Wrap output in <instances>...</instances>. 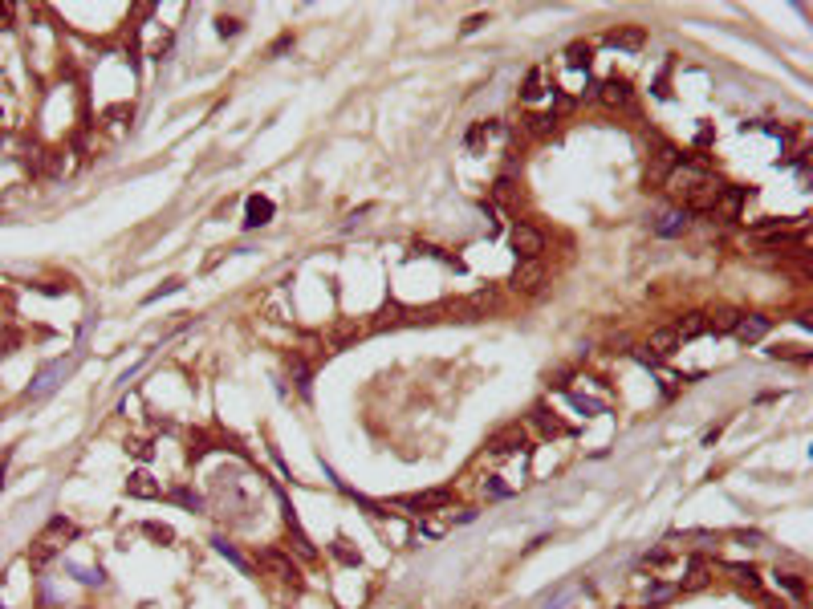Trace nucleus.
<instances>
[{
    "label": "nucleus",
    "mask_w": 813,
    "mask_h": 609,
    "mask_svg": "<svg viewBox=\"0 0 813 609\" xmlns=\"http://www.w3.org/2000/svg\"><path fill=\"white\" fill-rule=\"evenodd\" d=\"M508 284H512L517 293H541V284H545V264H541V260H517Z\"/></svg>",
    "instance_id": "nucleus-3"
},
{
    "label": "nucleus",
    "mask_w": 813,
    "mask_h": 609,
    "mask_svg": "<svg viewBox=\"0 0 813 609\" xmlns=\"http://www.w3.org/2000/svg\"><path fill=\"white\" fill-rule=\"evenodd\" d=\"M586 65H590V45L577 41V45L565 49V70H586Z\"/></svg>",
    "instance_id": "nucleus-21"
},
{
    "label": "nucleus",
    "mask_w": 813,
    "mask_h": 609,
    "mask_svg": "<svg viewBox=\"0 0 813 609\" xmlns=\"http://www.w3.org/2000/svg\"><path fill=\"white\" fill-rule=\"evenodd\" d=\"M732 333H736V341H740V346H757V341L768 333V317H761V313H748V317H744V313H740V321H736Z\"/></svg>",
    "instance_id": "nucleus-6"
},
{
    "label": "nucleus",
    "mask_w": 813,
    "mask_h": 609,
    "mask_svg": "<svg viewBox=\"0 0 813 609\" xmlns=\"http://www.w3.org/2000/svg\"><path fill=\"white\" fill-rule=\"evenodd\" d=\"M175 500H179L183 508H195V512L204 508V500H199V495H192V492H175Z\"/></svg>",
    "instance_id": "nucleus-28"
},
{
    "label": "nucleus",
    "mask_w": 813,
    "mask_h": 609,
    "mask_svg": "<svg viewBox=\"0 0 813 609\" xmlns=\"http://www.w3.org/2000/svg\"><path fill=\"white\" fill-rule=\"evenodd\" d=\"M289 548H297V557H305V561H313V557H317V548H313L310 537L297 528V520H293V516H289Z\"/></svg>",
    "instance_id": "nucleus-17"
},
{
    "label": "nucleus",
    "mask_w": 813,
    "mask_h": 609,
    "mask_svg": "<svg viewBox=\"0 0 813 609\" xmlns=\"http://www.w3.org/2000/svg\"><path fill=\"white\" fill-rule=\"evenodd\" d=\"M512 492V488H504L501 475H492V479H484V495H492V500H504V495Z\"/></svg>",
    "instance_id": "nucleus-26"
},
{
    "label": "nucleus",
    "mask_w": 813,
    "mask_h": 609,
    "mask_svg": "<svg viewBox=\"0 0 813 609\" xmlns=\"http://www.w3.org/2000/svg\"><path fill=\"white\" fill-rule=\"evenodd\" d=\"M667 187L675 191V195H683V203L687 208H695V211H708V208H716V199H720V179L708 171V167H699V163H679L675 171L667 175Z\"/></svg>",
    "instance_id": "nucleus-1"
},
{
    "label": "nucleus",
    "mask_w": 813,
    "mask_h": 609,
    "mask_svg": "<svg viewBox=\"0 0 813 609\" xmlns=\"http://www.w3.org/2000/svg\"><path fill=\"white\" fill-rule=\"evenodd\" d=\"M777 585H785L793 597H801V593H805V581H801V577H793V573H781V577H777Z\"/></svg>",
    "instance_id": "nucleus-27"
},
{
    "label": "nucleus",
    "mask_w": 813,
    "mask_h": 609,
    "mask_svg": "<svg viewBox=\"0 0 813 609\" xmlns=\"http://www.w3.org/2000/svg\"><path fill=\"white\" fill-rule=\"evenodd\" d=\"M594 94H598L602 102L610 106V110H630V106H635V90H630L626 82H618V77H614V82H602V86H594Z\"/></svg>",
    "instance_id": "nucleus-5"
},
{
    "label": "nucleus",
    "mask_w": 813,
    "mask_h": 609,
    "mask_svg": "<svg viewBox=\"0 0 813 609\" xmlns=\"http://www.w3.org/2000/svg\"><path fill=\"white\" fill-rule=\"evenodd\" d=\"M73 537H77V524L66 520V516H53L45 528H41V537L33 540V548H29V564H33V569H41V564H45L49 557H53L66 540H73Z\"/></svg>",
    "instance_id": "nucleus-2"
},
{
    "label": "nucleus",
    "mask_w": 813,
    "mask_h": 609,
    "mask_svg": "<svg viewBox=\"0 0 813 609\" xmlns=\"http://www.w3.org/2000/svg\"><path fill=\"white\" fill-rule=\"evenodd\" d=\"M687 232V211H667L659 224H655V236H663V240H671V236H683Z\"/></svg>",
    "instance_id": "nucleus-15"
},
{
    "label": "nucleus",
    "mask_w": 813,
    "mask_h": 609,
    "mask_svg": "<svg viewBox=\"0 0 813 609\" xmlns=\"http://www.w3.org/2000/svg\"><path fill=\"white\" fill-rule=\"evenodd\" d=\"M236 33H240V21H228V17L220 21V37H236Z\"/></svg>",
    "instance_id": "nucleus-30"
},
{
    "label": "nucleus",
    "mask_w": 813,
    "mask_h": 609,
    "mask_svg": "<svg viewBox=\"0 0 813 609\" xmlns=\"http://www.w3.org/2000/svg\"><path fill=\"white\" fill-rule=\"evenodd\" d=\"M66 370H70L66 362H53V366H45V370L37 374V382L29 386V399H45V394H53V390H57V382L66 378Z\"/></svg>",
    "instance_id": "nucleus-7"
},
{
    "label": "nucleus",
    "mask_w": 813,
    "mask_h": 609,
    "mask_svg": "<svg viewBox=\"0 0 813 609\" xmlns=\"http://www.w3.org/2000/svg\"><path fill=\"white\" fill-rule=\"evenodd\" d=\"M708 317V333H732L736 329V321H740V313L736 309H712V313H704Z\"/></svg>",
    "instance_id": "nucleus-13"
},
{
    "label": "nucleus",
    "mask_w": 813,
    "mask_h": 609,
    "mask_svg": "<svg viewBox=\"0 0 813 609\" xmlns=\"http://www.w3.org/2000/svg\"><path fill=\"white\" fill-rule=\"evenodd\" d=\"M728 573L740 581V585H748V589H761V581H757V573L752 569H744V564H728Z\"/></svg>",
    "instance_id": "nucleus-24"
},
{
    "label": "nucleus",
    "mask_w": 813,
    "mask_h": 609,
    "mask_svg": "<svg viewBox=\"0 0 813 609\" xmlns=\"http://www.w3.org/2000/svg\"><path fill=\"white\" fill-rule=\"evenodd\" d=\"M541 86H545V70H541V65H533V70L525 73V86H521V98H525V102H533V98L541 94Z\"/></svg>",
    "instance_id": "nucleus-20"
},
{
    "label": "nucleus",
    "mask_w": 813,
    "mask_h": 609,
    "mask_svg": "<svg viewBox=\"0 0 813 609\" xmlns=\"http://www.w3.org/2000/svg\"><path fill=\"white\" fill-rule=\"evenodd\" d=\"M679 346H683V341H679L675 325H671V329H655V333L646 337V353H655V357H671Z\"/></svg>",
    "instance_id": "nucleus-10"
},
{
    "label": "nucleus",
    "mask_w": 813,
    "mask_h": 609,
    "mask_svg": "<svg viewBox=\"0 0 813 609\" xmlns=\"http://www.w3.org/2000/svg\"><path fill=\"white\" fill-rule=\"evenodd\" d=\"M606 45H614V49H639V45H643V29H614V33H606Z\"/></svg>",
    "instance_id": "nucleus-18"
},
{
    "label": "nucleus",
    "mask_w": 813,
    "mask_h": 609,
    "mask_svg": "<svg viewBox=\"0 0 813 609\" xmlns=\"http://www.w3.org/2000/svg\"><path fill=\"white\" fill-rule=\"evenodd\" d=\"M533 422H537V426H541L545 435H561V431H565V426H561V422H557V419H549L545 410H533Z\"/></svg>",
    "instance_id": "nucleus-25"
},
{
    "label": "nucleus",
    "mask_w": 813,
    "mask_h": 609,
    "mask_svg": "<svg viewBox=\"0 0 813 609\" xmlns=\"http://www.w3.org/2000/svg\"><path fill=\"white\" fill-rule=\"evenodd\" d=\"M126 495H135V500H159L163 488L155 484V475H151V471H130V479H126Z\"/></svg>",
    "instance_id": "nucleus-8"
},
{
    "label": "nucleus",
    "mask_w": 813,
    "mask_h": 609,
    "mask_svg": "<svg viewBox=\"0 0 813 609\" xmlns=\"http://www.w3.org/2000/svg\"><path fill=\"white\" fill-rule=\"evenodd\" d=\"M492 134H496V122H476V126L468 130V139H464V142H468V151H480Z\"/></svg>",
    "instance_id": "nucleus-19"
},
{
    "label": "nucleus",
    "mask_w": 813,
    "mask_h": 609,
    "mask_svg": "<svg viewBox=\"0 0 813 609\" xmlns=\"http://www.w3.org/2000/svg\"><path fill=\"white\" fill-rule=\"evenodd\" d=\"M146 537H155V540H163V544H167V540H171V528H163V524H146Z\"/></svg>",
    "instance_id": "nucleus-29"
},
{
    "label": "nucleus",
    "mask_w": 813,
    "mask_h": 609,
    "mask_svg": "<svg viewBox=\"0 0 813 609\" xmlns=\"http://www.w3.org/2000/svg\"><path fill=\"white\" fill-rule=\"evenodd\" d=\"M126 451H135L139 459H146V455H151V447H146V443H130V447H126Z\"/></svg>",
    "instance_id": "nucleus-31"
},
{
    "label": "nucleus",
    "mask_w": 813,
    "mask_h": 609,
    "mask_svg": "<svg viewBox=\"0 0 813 609\" xmlns=\"http://www.w3.org/2000/svg\"><path fill=\"white\" fill-rule=\"evenodd\" d=\"M261 569H268L273 577H281V581H289V585H297V564L289 561L285 553H261Z\"/></svg>",
    "instance_id": "nucleus-9"
},
{
    "label": "nucleus",
    "mask_w": 813,
    "mask_h": 609,
    "mask_svg": "<svg viewBox=\"0 0 813 609\" xmlns=\"http://www.w3.org/2000/svg\"><path fill=\"white\" fill-rule=\"evenodd\" d=\"M448 500H452V492L435 488V492H423V495H411V500H403V508H411V512H423V516H427L431 508H448Z\"/></svg>",
    "instance_id": "nucleus-12"
},
{
    "label": "nucleus",
    "mask_w": 813,
    "mask_h": 609,
    "mask_svg": "<svg viewBox=\"0 0 813 609\" xmlns=\"http://www.w3.org/2000/svg\"><path fill=\"white\" fill-rule=\"evenodd\" d=\"M517 451H525V431H508L501 439H492V459H508Z\"/></svg>",
    "instance_id": "nucleus-14"
},
{
    "label": "nucleus",
    "mask_w": 813,
    "mask_h": 609,
    "mask_svg": "<svg viewBox=\"0 0 813 609\" xmlns=\"http://www.w3.org/2000/svg\"><path fill=\"white\" fill-rule=\"evenodd\" d=\"M512 252L521 260H541V252H545V236L537 232L533 224H517L512 228Z\"/></svg>",
    "instance_id": "nucleus-4"
},
{
    "label": "nucleus",
    "mask_w": 813,
    "mask_h": 609,
    "mask_svg": "<svg viewBox=\"0 0 813 609\" xmlns=\"http://www.w3.org/2000/svg\"><path fill=\"white\" fill-rule=\"evenodd\" d=\"M215 553H220V557H228V561L236 564V569H240V573H244V577H252V564L244 561V557H240V553H236V548H232V544H228V540H215Z\"/></svg>",
    "instance_id": "nucleus-22"
},
{
    "label": "nucleus",
    "mask_w": 813,
    "mask_h": 609,
    "mask_svg": "<svg viewBox=\"0 0 813 609\" xmlns=\"http://www.w3.org/2000/svg\"><path fill=\"white\" fill-rule=\"evenodd\" d=\"M268 219H273V199L252 195V199L244 203V224H248V228H264Z\"/></svg>",
    "instance_id": "nucleus-11"
},
{
    "label": "nucleus",
    "mask_w": 813,
    "mask_h": 609,
    "mask_svg": "<svg viewBox=\"0 0 813 609\" xmlns=\"http://www.w3.org/2000/svg\"><path fill=\"white\" fill-rule=\"evenodd\" d=\"M4 471H8V451L0 455V488H4Z\"/></svg>",
    "instance_id": "nucleus-32"
},
{
    "label": "nucleus",
    "mask_w": 813,
    "mask_h": 609,
    "mask_svg": "<svg viewBox=\"0 0 813 609\" xmlns=\"http://www.w3.org/2000/svg\"><path fill=\"white\" fill-rule=\"evenodd\" d=\"M675 333H679V341H692V337H704L708 333V317L704 313H687L679 325H675Z\"/></svg>",
    "instance_id": "nucleus-16"
},
{
    "label": "nucleus",
    "mask_w": 813,
    "mask_h": 609,
    "mask_svg": "<svg viewBox=\"0 0 813 609\" xmlns=\"http://www.w3.org/2000/svg\"><path fill=\"white\" fill-rule=\"evenodd\" d=\"M521 126H525L529 134H545V130L553 126V114H525L521 118Z\"/></svg>",
    "instance_id": "nucleus-23"
}]
</instances>
